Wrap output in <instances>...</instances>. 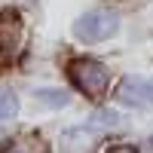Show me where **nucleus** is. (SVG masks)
Wrapping results in <instances>:
<instances>
[{
	"label": "nucleus",
	"instance_id": "obj_1",
	"mask_svg": "<svg viewBox=\"0 0 153 153\" xmlns=\"http://www.w3.org/2000/svg\"><path fill=\"white\" fill-rule=\"evenodd\" d=\"M117 25H120V19L113 16L110 9H92V12H86V16L76 19L74 34L80 37L83 43H101V40H107V37L117 34Z\"/></svg>",
	"mask_w": 153,
	"mask_h": 153
},
{
	"label": "nucleus",
	"instance_id": "obj_2",
	"mask_svg": "<svg viewBox=\"0 0 153 153\" xmlns=\"http://www.w3.org/2000/svg\"><path fill=\"white\" fill-rule=\"evenodd\" d=\"M71 76H74L76 89L86 92V95H104L107 80H110L107 68L98 65V61H92V58H76V61H71Z\"/></svg>",
	"mask_w": 153,
	"mask_h": 153
},
{
	"label": "nucleus",
	"instance_id": "obj_3",
	"mask_svg": "<svg viewBox=\"0 0 153 153\" xmlns=\"http://www.w3.org/2000/svg\"><path fill=\"white\" fill-rule=\"evenodd\" d=\"M58 147H61V153H95L98 141L86 129H68V132H61Z\"/></svg>",
	"mask_w": 153,
	"mask_h": 153
},
{
	"label": "nucleus",
	"instance_id": "obj_4",
	"mask_svg": "<svg viewBox=\"0 0 153 153\" xmlns=\"http://www.w3.org/2000/svg\"><path fill=\"white\" fill-rule=\"evenodd\" d=\"M22 40V19H19V12H0V55L3 52H12V49L19 46Z\"/></svg>",
	"mask_w": 153,
	"mask_h": 153
},
{
	"label": "nucleus",
	"instance_id": "obj_5",
	"mask_svg": "<svg viewBox=\"0 0 153 153\" xmlns=\"http://www.w3.org/2000/svg\"><path fill=\"white\" fill-rule=\"evenodd\" d=\"M117 98L123 101V104H129V107H141L150 98V83L138 80V76H126V80L120 83V89H117Z\"/></svg>",
	"mask_w": 153,
	"mask_h": 153
},
{
	"label": "nucleus",
	"instance_id": "obj_6",
	"mask_svg": "<svg viewBox=\"0 0 153 153\" xmlns=\"http://www.w3.org/2000/svg\"><path fill=\"white\" fill-rule=\"evenodd\" d=\"M0 153H49V147L43 144V138H37V135H22L16 141H9Z\"/></svg>",
	"mask_w": 153,
	"mask_h": 153
},
{
	"label": "nucleus",
	"instance_id": "obj_7",
	"mask_svg": "<svg viewBox=\"0 0 153 153\" xmlns=\"http://www.w3.org/2000/svg\"><path fill=\"white\" fill-rule=\"evenodd\" d=\"M37 101H43L46 107H65L71 101V95L65 89H37Z\"/></svg>",
	"mask_w": 153,
	"mask_h": 153
},
{
	"label": "nucleus",
	"instance_id": "obj_8",
	"mask_svg": "<svg viewBox=\"0 0 153 153\" xmlns=\"http://www.w3.org/2000/svg\"><path fill=\"white\" fill-rule=\"evenodd\" d=\"M120 113L117 110H95L92 113V126L95 129H101V132H110V129H120Z\"/></svg>",
	"mask_w": 153,
	"mask_h": 153
},
{
	"label": "nucleus",
	"instance_id": "obj_9",
	"mask_svg": "<svg viewBox=\"0 0 153 153\" xmlns=\"http://www.w3.org/2000/svg\"><path fill=\"white\" fill-rule=\"evenodd\" d=\"M16 110H19V101H16V95H12L9 89H0V120L16 117Z\"/></svg>",
	"mask_w": 153,
	"mask_h": 153
},
{
	"label": "nucleus",
	"instance_id": "obj_10",
	"mask_svg": "<svg viewBox=\"0 0 153 153\" xmlns=\"http://www.w3.org/2000/svg\"><path fill=\"white\" fill-rule=\"evenodd\" d=\"M107 153H138L135 147H129V144H117V147H110Z\"/></svg>",
	"mask_w": 153,
	"mask_h": 153
},
{
	"label": "nucleus",
	"instance_id": "obj_11",
	"mask_svg": "<svg viewBox=\"0 0 153 153\" xmlns=\"http://www.w3.org/2000/svg\"><path fill=\"white\" fill-rule=\"evenodd\" d=\"M150 98H153V83H150Z\"/></svg>",
	"mask_w": 153,
	"mask_h": 153
}]
</instances>
